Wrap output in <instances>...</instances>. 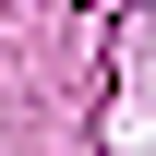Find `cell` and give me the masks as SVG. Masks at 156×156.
Here are the masks:
<instances>
[{"label":"cell","mask_w":156,"mask_h":156,"mask_svg":"<svg viewBox=\"0 0 156 156\" xmlns=\"http://www.w3.org/2000/svg\"><path fill=\"white\" fill-rule=\"evenodd\" d=\"M144 48H156V0H144Z\"/></svg>","instance_id":"6da1fadb"}]
</instances>
